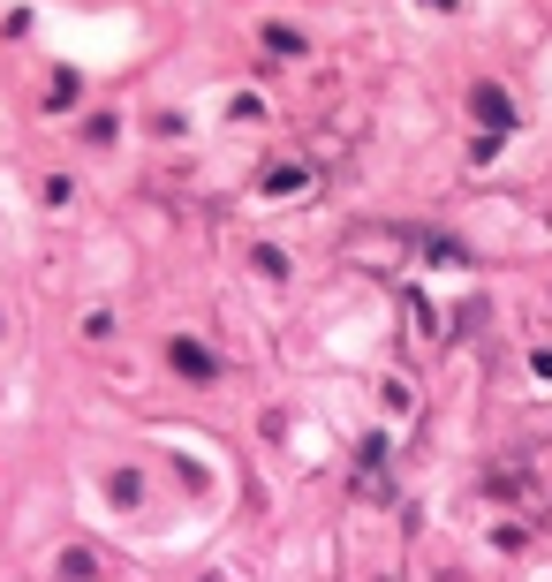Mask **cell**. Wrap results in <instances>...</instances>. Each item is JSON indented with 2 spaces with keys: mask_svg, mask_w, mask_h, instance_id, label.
<instances>
[{
  "mask_svg": "<svg viewBox=\"0 0 552 582\" xmlns=\"http://www.w3.org/2000/svg\"><path fill=\"white\" fill-rule=\"evenodd\" d=\"M469 106H477V121L492 129V137H507V129H515V99H507L500 84H477V99H469Z\"/></svg>",
  "mask_w": 552,
  "mask_h": 582,
  "instance_id": "6da1fadb",
  "label": "cell"
},
{
  "mask_svg": "<svg viewBox=\"0 0 552 582\" xmlns=\"http://www.w3.org/2000/svg\"><path fill=\"white\" fill-rule=\"evenodd\" d=\"M167 356H174V371H182V378H212V371H220V356H212L205 341H174Z\"/></svg>",
  "mask_w": 552,
  "mask_h": 582,
  "instance_id": "7a4b0ae2",
  "label": "cell"
},
{
  "mask_svg": "<svg viewBox=\"0 0 552 582\" xmlns=\"http://www.w3.org/2000/svg\"><path fill=\"white\" fill-rule=\"evenodd\" d=\"M265 53H280V61H303V53H311V38H303V31H288V23H265Z\"/></svg>",
  "mask_w": 552,
  "mask_h": 582,
  "instance_id": "3957f363",
  "label": "cell"
},
{
  "mask_svg": "<svg viewBox=\"0 0 552 582\" xmlns=\"http://www.w3.org/2000/svg\"><path fill=\"white\" fill-rule=\"evenodd\" d=\"M303 182H311V174H303V167H273V174H265V197H295V189H303Z\"/></svg>",
  "mask_w": 552,
  "mask_h": 582,
  "instance_id": "277c9868",
  "label": "cell"
},
{
  "mask_svg": "<svg viewBox=\"0 0 552 582\" xmlns=\"http://www.w3.org/2000/svg\"><path fill=\"white\" fill-rule=\"evenodd\" d=\"M424 257H432V265H469V250L454 235H432V242H424Z\"/></svg>",
  "mask_w": 552,
  "mask_h": 582,
  "instance_id": "5b68a950",
  "label": "cell"
},
{
  "mask_svg": "<svg viewBox=\"0 0 552 582\" xmlns=\"http://www.w3.org/2000/svg\"><path fill=\"white\" fill-rule=\"evenodd\" d=\"M250 265H258V273H265V280H280V273H288V257H280V250H273V242H258V250H250Z\"/></svg>",
  "mask_w": 552,
  "mask_h": 582,
  "instance_id": "8992f818",
  "label": "cell"
},
{
  "mask_svg": "<svg viewBox=\"0 0 552 582\" xmlns=\"http://www.w3.org/2000/svg\"><path fill=\"white\" fill-rule=\"evenodd\" d=\"M76 91H84V84H76V69L53 76V106H76Z\"/></svg>",
  "mask_w": 552,
  "mask_h": 582,
  "instance_id": "52a82bcc",
  "label": "cell"
}]
</instances>
